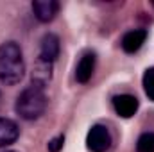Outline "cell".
<instances>
[{
	"instance_id": "5bb4252c",
	"label": "cell",
	"mask_w": 154,
	"mask_h": 152,
	"mask_svg": "<svg viewBox=\"0 0 154 152\" xmlns=\"http://www.w3.org/2000/svg\"><path fill=\"white\" fill-rule=\"evenodd\" d=\"M5 152H16V150H5Z\"/></svg>"
},
{
	"instance_id": "5b68a950",
	"label": "cell",
	"mask_w": 154,
	"mask_h": 152,
	"mask_svg": "<svg viewBox=\"0 0 154 152\" xmlns=\"http://www.w3.org/2000/svg\"><path fill=\"white\" fill-rule=\"evenodd\" d=\"M59 11V2L56 0H34L32 2V13L36 20L41 23H48L56 18Z\"/></svg>"
},
{
	"instance_id": "277c9868",
	"label": "cell",
	"mask_w": 154,
	"mask_h": 152,
	"mask_svg": "<svg viewBox=\"0 0 154 152\" xmlns=\"http://www.w3.org/2000/svg\"><path fill=\"white\" fill-rule=\"evenodd\" d=\"M59 52H61V41L57 38V34L54 32H47L41 43H39V59L43 61H48V63H54L57 57H59Z\"/></svg>"
},
{
	"instance_id": "7a4b0ae2",
	"label": "cell",
	"mask_w": 154,
	"mask_h": 152,
	"mask_svg": "<svg viewBox=\"0 0 154 152\" xmlns=\"http://www.w3.org/2000/svg\"><path fill=\"white\" fill-rule=\"evenodd\" d=\"M48 104V99L45 95V90L36 84H31L20 91L14 102V111L23 120H36L45 113Z\"/></svg>"
},
{
	"instance_id": "8992f818",
	"label": "cell",
	"mask_w": 154,
	"mask_h": 152,
	"mask_svg": "<svg viewBox=\"0 0 154 152\" xmlns=\"http://www.w3.org/2000/svg\"><path fill=\"white\" fill-rule=\"evenodd\" d=\"M113 108L118 116L122 118H131L133 114L138 111V99L134 95L124 93V95H116L113 99Z\"/></svg>"
},
{
	"instance_id": "30bf717a",
	"label": "cell",
	"mask_w": 154,
	"mask_h": 152,
	"mask_svg": "<svg viewBox=\"0 0 154 152\" xmlns=\"http://www.w3.org/2000/svg\"><path fill=\"white\" fill-rule=\"evenodd\" d=\"M95 72V54L93 52H88L81 57V61L77 63V68H75V79L77 82L81 84H86L91 75Z\"/></svg>"
},
{
	"instance_id": "9c48e42d",
	"label": "cell",
	"mask_w": 154,
	"mask_h": 152,
	"mask_svg": "<svg viewBox=\"0 0 154 152\" xmlns=\"http://www.w3.org/2000/svg\"><path fill=\"white\" fill-rule=\"evenodd\" d=\"M50 81H52V63L38 57L34 63V68H32V82L31 84H36L45 90Z\"/></svg>"
},
{
	"instance_id": "6da1fadb",
	"label": "cell",
	"mask_w": 154,
	"mask_h": 152,
	"mask_svg": "<svg viewBox=\"0 0 154 152\" xmlns=\"http://www.w3.org/2000/svg\"><path fill=\"white\" fill-rule=\"evenodd\" d=\"M25 75V63L22 48L16 41L0 45V82L5 86L18 84Z\"/></svg>"
},
{
	"instance_id": "3957f363",
	"label": "cell",
	"mask_w": 154,
	"mask_h": 152,
	"mask_svg": "<svg viewBox=\"0 0 154 152\" xmlns=\"http://www.w3.org/2000/svg\"><path fill=\"white\" fill-rule=\"evenodd\" d=\"M86 147L91 152H106L111 147V134H109V131L104 125H100V123L93 125L88 131Z\"/></svg>"
},
{
	"instance_id": "7c38bea8",
	"label": "cell",
	"mask_w": 154,
	"mask_h": 152,
	"mask_svg": "<svg viewBox=\"0 0 154 152\" xmlns=\"http://www.w3.org/2000/svg\"><path fill=\"white\" fill-rule=\"evenodd\" d=\"M143 91L149 97V100L154 102V66L147 68L143 74Z\"/></svg>"
},
{
	"instance_id": "9a60e30c",
	"label": "cell",
	"mask_w": 154,
	"mask_h": 152,
	"mask_svg": "<svg viewBox=\"0 0 154 152\" xmlns=\"http://www.w3.org/2000/svg\"><path fill=\"white\" fill-rule=\"evenodd\" d=\"M0 100H2V93H0Z\"/></svg>"
},
{
	"instance_id": "ba28073f",
	"label": "cell",
	"mask_w": 154,
	"mask_h": 152,
	"mask_svg": "<svg viewBox=\"0 0 154 152\" xmlns=\"http://www.w3.org/2000/svg\"><path fill=\"white\" fill-rule=\"evenodd\" d=\"M20 136V127L11 118H0V149L9 147Z\"/></svg>"
},
{
	"instance_id": "52a82bcc",
	"label": "cell",
	"mask_w": 154,
	"mask_h": 152,
	"mask_svg": "<svg viewBox=\"0 0 154 152\" xmlns=\"http://www.w3.org/2000/svg\"><path fill=\"white\" fill-rule=\"evenodd\" d=\"M147 39V31L145 29H134V31H129L124 34L122 38V50L127 52V54H134L142 48V45L145 43Z\"/></svg>"
},
{
	"instance_id": "8fae6325",
	"label": "cell",
	"mask_w": 154,
	"mask_h": 152,
	"mask_svg": "<svg viewBox=\"0 0 154 152\" xmlns=\"http://www.w3.org/2000/svg\"><path fill=\"white\" fill-rule=\"evenodd\" d=\"M136 152H154V132H143L138 138Z\"/></svg>"
},
{
	"instance_id": "4fadbf2b",
	"label": "cell",
	"mask_w": 154,
	"mask_h": 152,
	"mask_svg": "<svg viewBox=\"0 0 154 152\" xmlns=\"http://www.w3.org/2000/svg\"><path fill=\"white\" fill-rule=\"evenodd\" d=\"M63 145H65V136L61 134V136H56V138H52V140L48 141L47 149H48V152H59L61 149H63Z\"/></svg>"
}]
</instances>
